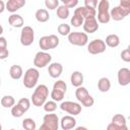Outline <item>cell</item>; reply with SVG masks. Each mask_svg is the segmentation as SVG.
Segmentation results:
<instances>
[{
	"mask_svg": "<svg viewBox=\"0 0 130 130\" xmlns=\"http://www.w3.org/2000/svg\"><path fill=\"white\" fill-rule=\"evenodd\" d=\"M59 122H60L61 128L63 130H70V129L75 128V126H76V119L72 115L62 117L61 121H59Z\"/></svg>",
	"mask_w": 130,
	"mask_h": 130,
	"instance_id": "e0dca14e",
	"label": "cell"
},
{
	"mask_svg": "<svg viewBox=\"0 0 130 130\" xmlns=\"http://www.w3.org/2000/svg\"><path fill=\"white\" fill-rule=\"evenodd\" d=\"M40 72L37 68H28L24 72L23 76V85L26 88H34L39 80Z\"/></svg>",
	"mask_w": 130,
	"mask_h": 130,
	"instance_id": "277c9868",
	"label": "cell"
},
{
	"mask_svg": "<svg viewBox=\"0 0 130 130\" xmlns=\"http://www.w3.org/2000/svg\"><path fill=\"white\" fill-rule=\"evenodd\" d=\"M60 1L63 3V5L67 6L68 8H74L78 4V0H60Z\"/></svg>",
	"mask_w": 130,
	"mask_h": 130,
	"instance_id": "74e56055",
	"label": "cell"
},
{
	"mask_svg": "<svg viewBox=\"0 0 130 130\" xmlns=\"http://www.w3.org/2000/svg\"><path fill=\"white\" fill-rule=\"evenodd\" d=\"M75 96H76L77 101L79 103H81V105L83 107H85V108H90L94 104L93 98L88 93L87 89L84 86H82V85H80V86H78L76 88V90H75Z\"/></svg>",
	"mask_w": 130,
	"mask_h": 130,
	"instance_id": "3957f363",
	"label": "cell"
},
{
	"mask_svg": "<svg viewBox=\"0 0 130 130\" xmlns=\"http://www.w3.org/2000/svg\"><path fill=\"white\" fill-rule=\"evenodd\" d=\"M24 5H25V0H8L5 4V9L11 13H15Z\"/></svg>",
	"mask_w": 130,
	"mask_h": 130,
	"instance_id": "2e32d148",
	"label": "cell"
},
{
	"mask_svg": "<svg viewBox=\"0 0 130 130\" xmlns=\"http://www.w3.org/2000/svg\"><path fill=\"white\" fill-rule=\"evenodd\" d=\"M8 22L12 27L18 28V27H22L24 24V20L22 18L21 15L17 14V13H12L9 17H8Z\"/></svg>",
	"mask_w": 130,
	"mask_h": 130,
	"instance_id": "d6986e66",
	"label": "cell"
},
{
	"mask_svg": "<svg viewBox=\"0 0 130 130\" xmlns=\"http://www.w3.org/2000/svg\"><path fill=\"white\" fill-rule=\"evenodd\" d=\"M105 44H106V46H108L110 48H116L120 45V38L115 34L108 35L106 38Z\"/></svg>",
	"mask_w": 130,
	"mask_h": 130,
	"instance_id": "603a6c76",
	"label": "cell"
},
{
	"mask_svg": "<svg viewBox=\"0 0 130 130\" xmlns=\"http://www.w3.org/2000/svg\"><path fill=\"white\" fill-rule=\"evenodd\" d=\"M112 123H114L115 125H117L120 130H127L128 127L126 125V118L125 116H123L122 114H116L114 115V117L112 118Z\"/></svg>",
	"mask_w": 130,
	"mask_h": 130,
	"instance_id": "ffe728a7",
	"label": "cell"
},
{
	"mask_svg": "<svg viewBox=\"0 0 130 130\" xmlns=\"http://www.w3.org/2000/svg\"><path fill=\"white\" fill-rule=\"evenodd\" d=\"M60 109L72 116H76L81 113V106L78 103L71 102V101L62 102L60 104Z\"/></svg>",
	"mask_w": 130,
	"mask_h": 130,
	"instance_id": "8fae6325",
	"label": "cell"
},
{
	"mask_svg": "<svg viewBox=\"0 0 130 130\" xmlns=\"http://www.w3.org/2000/svg\"><path fill=\"white\" fill-rule=\"evenodd\" d=\"M74 14H77V15L83 17L84 19L87 18V17H95V15H96V9L87 8L85 6H80V7H77L74 10Z\"/></svg>",
	"mask_w": 130,
	"mask_h": 130,
	"instance_id": "9a60e30c",
	"label": "cell"
},
{
	"mask_svg": "<svg viewBox=\"0 0 130 130\" xmlns=\"http://www.w3.org/2000/svg\"><path fill=\"white\" fill-rule=\"evenodd\" d=\"M83 20H84L83 17H81V16H79V15H77V14H73V16H72L71 19H70V23H71V25L74 26V27H79V26L82 25Z\"/></svg>",
	"mask_w": 130,
	"mask_h": 130,
	"instance_id": "4dcf8cb0",
	"label": "cell"
},
{
	"mask_svg": "<svg viewBox=\"0 0 130 130\" xmlns=\"http://www.w3.org/2000/svg\"><path fill=\"white\" fill-rule=\"evenodd\" d=\"M17 105L23 110V112L25 113V112H27L28 110H29V108H30V101L28 100V99H26V98H22V99H20L18 102H17Z\"/></svg>",
	"mask_w": 130,
	"mask_h": 130,
	"instance_id": "d6a6232c",
	"label": "cell"
},
{
	"mask_svg": "<svg viewBox=\"0 0 130 130\" xmlns=\"http://www.w3.org/2000/svg\"><path fill=\"white\" fill-rule=\"evenodd\" d=\"M70 81L71 84L75 87H78L82 85L83 83V74L80 71H73L71 76H70Z\"/></svg>",
	"mask_w": 130,
	"mask_h": 130,
	"instance_id": "44dd1931",
	"label": "cell"
},
{
	"mask_svg": "<svg viewBox=\"0 0 130 130\" xmlns=\"http://www.w3.org/2000/svg\"><path fill=\"white\" fill-rule=\"evenodd\" d=\"M45 6L50 10H55L59 6V0H45Z\"/></svg>",
	"mask_w": 130,
	"mask_h": 130,
	"instance_id": "d590c367",
	"label": "cell"
},
{
	"mask_svg": "<svg viewBox=\"0 0 130 130\" xmlns=\"http://www.w3.org/2000/svg\"><path fill=\"white\" fill-rule=\"evenodd\" d=\"M3 34V26L1 25V23H0V36Z\"/></svg>",
	"mask_w": 130,
	"mask_h": 130,
	"instance_id": "ee69618b",
	"label": "cell"
},
{
	"mask_svg": "<svg viewBox=\"0 0 130 130\" xmlns=\"http://www.w3.org/2000/svg\"><path fill=\"white\" fill-rule=\"evenodd\" d=\"M4 10H5V3L2 0H0V13H2Z\"/></svg>",
	"mask_w": 130,
	"mask_h": 130,
	"instance_id": "7bdbcfd3",
	"label": "cell"
},
{
	"mask_svg": "<svg viewBox=\"0 0 130 130\" xmlns=\"http://www.w3.org/2000/svg\"><path fill=\"white\" fill-rule=\"evenodd\" d=\"M76 129L77 130H80V129H86L85 127H76Z\"/></svg>",
	"mask_w": 130,
	"mask_h": 130,
	"instance_id": "f6af8a7d",
	"label": "cell"
},
{
	"mask_svg": "<svg viewBox=\"0 0 130 130\" xmlns=\"http://www.w3.org/2000/svg\"><path fill=\"white\" fill-rule=\"evenodd\" d=\"M0 103L3 108H12L15 105V100L12 95H4L1 99Z\"/></svg>",
	"mask_w": 130,
	"mask_h": 130,
	"instance_id": "4316f807",
	"label": "cell"
},
{
	"mask_svg": "<svg viewBox=\"0 0 130 130\" xmlns=\"http://www.w3.org/2000/svg\"><path fill=\"white\" fill-rule=\"evenodd\" d=\"M66 92L60 90V89H56V88H53L52 91H51V98L53 101L55 102H61L63 99H64V95H65Z\"/></svg>",
	"mask_w": 130,
	"mask_h": 130,
	"instance_id": "83f0119b",
	"label": "cell"
},
{
	"mask_svg": "<svg viewBox=\"0 0 130 130\" xmlns=\"http://www.w3.org/2000/svg\"><path fill=\"white\" fill-rule=\"evenodd\" d=\"M98 21L100 23H108L111 20L110 17V2L108 0H100L98 3Z\"/></svg>",
	"mask_w": 130,
	"mask_h": 130,
	"instance_id": "7a4b0ae2",
	"label": "cell"
},
{
	"mask_svg": "<svg viewBox=\"0 0 130 130\" xmlns=\"http://www.w3.org/2000/svg\"><path fill=\"white\" fill-rule=\"evenodd\" d=\"M121 59L124 62H130V48H126L121 52Z\"/></svg>",
	"mask_w": 130,
	"mask_h": 130,
	"instance_id": "8d00e7d4",
	"label": "cell"
},
{
	"mask_svg": "<svg viewBox=\"0 0 130 130\" xmlns=\"http://www.w3.org/2000/svg\"><path fill=\"white\" fill-rule=\"evenodd\" d=\"M52 61V56L46 51L38 52L34 57V65L37 68H44L49 65Z\"/></svg>",
	"mask_w": 130,
	"mask_h": 130,
	"instance_id": "9c48e42d",
	"label": "cell"
},
{
	"mask_svg": "<svg viewBox=\"0 0 130 130\" xmlns=\"http://www.w3.org/2000/svg\"><path fill=\"white\" fill-rule=\"evenodd\" d=\"M49 95V88L45 84H40L38 85L32 94H31V103L36 107H41L45 104L47 101V98Z\"/></svg>",
	"mask_w": 130,
	"mask_h": 130,
	"instance_id": "6da1fadb",
	"label": "cell"
},
{
	"mask_svg": "<svg viewBox=\"0 0 130 130\" xmlns=\"http://www.w3.org/2000/svg\"><path fill=\"white\" fill-rule=\"evenodd\" d=\"M35 17L36 19L39 21V22H47L50 18V14L48 12L47 9L45 8H41V9H38L35 13Z\"/></svg>",
	"mask_w": 130,
	"mask_h": 130,
	"instance_id": "cb8c5ba5",
	"label": "cell"
},
{
	"mask_svg": "<svg viewBox=\"0 0 130 130\" xmlns=\"http://www.w3.org/2000/svg\"><path fill=\"white\" fill-rule=\"evenodd\" d=\"M69 8L67 7V6H65V5H61V6H58L57 7V12H56V14H57V16L60 18V19H66V18H68V16H69Z\"/></svg>",
	"mask_w": 130,
	"mask_h": 130,
	"instance_id": "484cf974",
	"label": "cell"
},
{
	"mask_svg": "<svg viewBox=\"0 0 130 130\" xmlns=\"http://www.w3.org/2000/svg\"><path fill=\"white\" fill-rule=\"evenodd\" d=\"M68 41L71 45L83 47V46L87 45V43H88V36L86 32H81V31L71 32L70 31L68 35Z\"/></svg>",
	"mask_w": 130,
	"mask_h": 130,
	"instance_id": "52a82bcc",
	"label": "cell"
},
{
	"mask_svg": "<svg viewBox=\"0 0 130 130\" xmlns=\"http://www.w3.org/2000/svg\"><path fill=\"white\" fill-rule=\"evenodd\" d=\"M2 48H7V41L4 37L0 36V49Z\"/></svg>",
	"mask_w": 130,
	"mask_h": 130,
	"instance_id": "b9f144b4",
	"label": "cell"
},
{
	"mask_svg": "<svg viewBox=\"0 0 130 130\" xmlns=\"http://www.w3.org/2000/svg\"><path fill=\"white\" fill-rule=\"evenodd\" d=\"M120 6L128 11H130V0H120Z\"/></svg>",
	"mask_w": 130,
	"mask_h": 130,
	"instance_id": "60d3db41",
	"label": "cell"
},
{
	"mask_svg": "<svg viewBox=\"0 0 130 130\" xmlns=\"http://www.w3.org/2000/svg\"><path fill=\"white\" fill-rule=\"evenodd\" d=\"M1 129H2V126H1V124H0V130H1Z\"/></svg>",
	"mask_w": 130,
	"mask_h": 130,
	"instance_id": "bcb514c9",
	"label": "cell"
},
{
	"mask_svg": "<svg viewBox=\"0 0 130 130\" xmlns=\"http://www.w3.org/2000/svg\"><path fill=\"white\" fill-rule=\"evenodd\" d=\"M58 32L61 35V36H68L69 35V32L71 31V27H70V25L69 24H67V23H60L59 25H58Z\"/></svg>",
	"mask_w": 130,
	"mask_h": 130,
	"instance_id": "1f68e13d",
	"label": "cell"
},
{
	"mask_svg": "<svg viewBox=\"0 0 130 130\" xmlns=\"http://www.w3.org/2000/svg\"><path fill=\"white\" fill-rule=\"evenodd\" d=\"M117 77H118V83L121 86L128 85L130 83V69L126 67L120 68L118 71Z\"/></svg>",
	"mask_w": 130,
	"mask_h": 130,
	"instance_id": "5bb4252c",
	"label": "cell"
},
{
	"mask_svg": "<svg viewBox=\"0 0 130 130\" xmlns=\"http://www.w3.org/2000/svg\"><path fill=\"white\" fill-rule=\"evenodd\" d=\"M130 14V11L122 8L120 5L118 6H115L114 8H112L110 10V17L111 19L115 20V21H120V20H123L126 16H128Z\"/></svg>",
	"mask_w": 130,
	"mask_h": 130,
	"instance_id": "7c38bea8",
	"label": "cell"
},
{
	"mask_svg": "<svg viewBox=\"0 0 130 130\" xmlns=\"http://www.w3.org/2000/svg\"><path fill=\"white\" fill-rule=\"evenodd\" d=\"M0 86H1V77H0Z\"/></svg>",
	"mask_w": 130,
	"mask_h": 130,
	"instance_id": "7dc6e473",
	"label": "cell"
},
{
	"mask_svg": "<svg viewBox=\"0 0 130 130\" xmlns=\"http://www.w3.org/2000/svg\"><path fill=\"white\" fill-rule=\"evenodd\" d=\"M82 26H83V30L86 34H93L100 27L99 21L96 20V17H87V18H85L83 20Z\"/></svg>",
	"mask_w": 130,
	"mask_h": 130,
	"instance_id": "4fadbf2b",
	"label": "cell"
},
{
	"mask_svg": "<svg viewBox=\"0 0 130 130\" xmlns=\"http://www.w3.org/2000/svg\"><path fill=\"white\" fill-rule=\"evenodd\" d=\"M22 127L25 130H35L37 128V124L34 119L31 118H25L22 121Z\"/></svg>",
	"mask_w": 130,
	"mask_h": 130,
	"instance_id": "f546056e",
	"label": "cell"
},
{
	"mask_svg": "<svg viewBox=\"0 0 130 130\" xmlns=\"http://www.w3.org/2000/svg\"><path fill=\"white\" fill-rule=\"evenodd\" d=\"M9 56V51L7 48L0 49V60H4Z\"/></svg>",
	"mask_w": 130,
	"mask_h": 130,
	"instance_id": "ab89813d",
	"label": "cell"
},
{
	"mask_svg": "<svg viewBox=\"0 0 130 130\" xmlns=\"http://www.w3.org/2000/svg\"><path fill=\"white\" fill-rule=\"evenodd\" d=\"M59 128V118L56 114L48 113L43 118V124L41 125V130H58Z\"/></svg>",
	"mask_w": 130,
	"mask_h": 130,
	"instance_id": "5b68a950",
	"label": "cell"
},
{
	"mask_svg": "<svg viewBox=\"0 0 130 130\" xmlns=\"http://www.w3.org/2000/svg\"><path fill=\"white\" fill-rule=\"evenodd\" d=\"M98 88L101 92H107L111 88V81L108 77H102L98 81Z\"/></svg>",
	"mask_w": 130,
	"mask_h": 130,
	"instance_id": "d4e9b609",
	"label": "cell"
},
{
	"mask_svg": "<svg viewBox=\"0 0 130 130\" xmlns=\"http://www.w3.org/2000/svg\"><path fill=\"white\" fill-rule=\"evenodd\" d=\"M84 6L87 8L95 9L98 6V0H84Z\"/></svg>",
	"mask_w": 130,
	"mask_h": 130,
	"instance_id": "f35d334b",
	"label": "cell"
},
{
	"mask_svg": "<svg viewBox=\"0 0 130 130\" xmlns=\"http://www.w3.org/2000/svg\"><path fill=\"white\" fill-rule=\"evenodd\" d=\"M53 88L60 89V90H62V91L66 92V91H67V84H66V82H65V81H63V80L59 79V80L55 81V83H54V85H53Z\"/></svg>",
	"mask_w": 130,
	"mask_h": 130,
	"instance_id": "e575fe53",
	"label": "cell"
},
{
	"mask_svg": "<svg viewBox=\"0 0 130 130\" xmlns=\"http://www.w3.org/2000/svg\"><path fill=\"white\" fill-rule=\"evenodd\" d=\"M23 114H24L23 110H22L17 104L14 105V106L11 108V115H12V117H14V118H20V117L23 116Z\"/></svg>",
	"mask_w": 130,
	"mask_h": 130,
	"instance_id": "836d02e7",
	"label": "cell"
},
{
	"mask_svg": "<svg viewBox=\"0 0 130 130\" xmlns=\"http://www.w3.org/2000/svg\"><path fill=\"white\" fill-rule=\"evenodd\" d=\"M59 38L55 35L44 36L39 41V46L43 51H48L51 49H55L59 45Z\"/></svg>",
	"mask_w": 130,
	"mask_h": 130,
	"instance_id": "8992f818",
	"label": "cell"
},
{
	"mask_svg": "<svg viewBox=\"0 0 130 130\" xmlns=\"http://www.w3.org/2000/svg\"><path fill=\"white\" fill-rule=\"evenodd\" d=\"M22 74H23V71H22V67L20 65H16V64L15 65H12L10 67V69H9V75L14 80L20 79L21 76H22Z\"/></svg>",
	"mask_w": 130,
	"mask_h": 130,
	"instance_id": "7402d4cb",
	"label": "cell"
},
{
	"mask_svg": "<svg viewBox=\"0 0 130 130\" xmlns=\"http://www.w3.org/2000/svg\"><path fill=\"white\" fill-rule=\"evenodd\" d=\"M62 72H63V66L61 63L54 62L49 65L48 73L52 78H58L62 74Z\"/></svg>",
	"mask_w": 130,
	"mask_h": 130,
	"instance_id": "ac0fdd59",
	"label": "cell"
},
{
	"mask_svg": "<svg viewBox=\"0 0 130 130\" xmlns=\"http://www.w3.org/2000/svg\"><path fill=\"white\" fill-rule=\"evenodd\" d=\"M106 44L105 41L101 40V39H95L90 41L87 44V52L91 55H98V54H102L106 51Z\"/></svg>",
	"mask_w": 130,
	"mask_h": 130,
	"instance_id": "30bf717a",
	"label": "cell"
},
{
	"mask_svg": "<svg viewBox=\"0 0 130 130\" xmlns=\"http://www.w3.org/2000/svg\"><path fill=\"white\" fill-rule=\"evenodd\" d=\"M43 107H44L45 112H47V113H53L57 109V102H55L53 100L52 101H46L45 104L43 105Z\"/></svg>",
	"mask_w": 130,
	"mask_h": 130,
	"instance_id": "f1b7e54d",
	"label": "cell"
},
{
	"mask_svg": "<svg viewBox=\"0 0 130 130\" xmlns=\"http://www.w3.org/2000/svg\"><path fill=\"white\" fill-rule=\"evenodd\" d=\"M35 40V31L31 26L25 25L22 26L20 31V44L24 47H28L34 43Z\"/></svg>",
	"mask_w": 130,
	"mask_h": 130,
	"instance_id": "ba28073f",
	"label": "cell"
}]
</instances>
